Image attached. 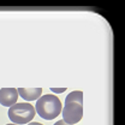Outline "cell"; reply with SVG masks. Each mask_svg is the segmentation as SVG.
<instances>
[{"mask_svg":"<svg viewBox=\"0 0 125 125\" xmlns=\"http://www.w3.org/2000/svg\"><path fill=\"white\" fill-rule=\"evenodd\" d=\"M62 106L60 100L53 94H47L39 97L35 106L36 113L46 120H52L57 118L62 113Z\"/></svg>","mask_w":125,"mask_h":125,"instance_id":"obj_1","label":"cell"},{"mask_svg":"<svg viewBox=\"0 0 125 125\" xmlns=\"http://www.w3.org/2000/svg\"><path fill=\"white\" fill-rule=\"evenodd\" d=\"M35 107L28 102H18L9 108V118L16 125L30 123L35 117Z\"/></svg>","mask_w":125,"mask_h":125,"instance_id":"obj_2","label":"cell"},{"mask_svg":"<svg viewBox=\"0 0 125 125\" xmlns=\"http://www.w3.org/2000/svg\"><path fill=\"white\" fill-rule=\"evenodd\" d=\"M62 120L69 125H75L82 119L83 117V106L75 104V102H70V104H65L64 108L62 109Z\"/></svg>","mask_w":125,"mask_h":125,"instance_id":"obj_3","label":"cell"},{"mask_svg":"<svg viewBox=\"0 0 125 125\" xmlns=\"http://www.w3.org/2000/svg\"><path fill=\"white\" fill-rule=\"evenodd\" d=\"M18 92L15 88H1L0 89V104L5 107H11L17 104Z\"/></svg>","mask_w":125,"mask_h":125,"instance_id":"obj_4","label":"cell"},{"mask_svg":"<svg viewBox=\"0 0 125 125\" xmlns=\"http://www.w3.org/2000/svg\"><path fill=\"white\" fill-rule=\"evenodd\" d=\"M18 95H21L25 101H34L41 97L42 89L41 88H18Z\"/></svg>","mask_w":125,"mask_h":125,"instance_id":"obj_5","label":"cell"},{"mask_svg":"<svg viewBox=\"0 0 125 125\" xmlns=\"http://www.w3.org/2000/svg\"><path fill=\"white\" fill-rule=\"evenodd\" d=\"M70 102H75V104L83 106V93L81 90H76V92L70 93L65 99V104H70Z\"/></svg>","mask_w":125,"mask_h":125,"instance_id":"obj_6","label":"cell"},{"mask_svg":"<svg viewBox=\"0 0 125 125\" xmlns=\"http://www.w3.org/2000/svg\"><path fill=\"white\" fill-rule=\"evenodd\" d=\"M51 92H53V93H57V94H60V93L66 92V88H51Z\"/></svg>","mask_w":125,"mask_h":125,"instance_id":"obj_7","label":"cell"},{"mask_svg":"<svg viewBox=\"0 0 125 125\" xmlns=\"http://www.w3.org/2000/svg\"><path fill=\"white\" fill-rule=\"evenodd\" d=\"M54 125H69V124H66L64 120H58V122H57Z\"/></svg>","mask_w":125,"mask_h":125,"instance_id":"obj_8","label":"cell"},{"mask_svg":"<svg viewBox=\"0 0 125 125\" xmlns=\"http://www.w3.org/2000/svg\"><path fill=\"white\" fill-rule=\"evenodd\" d=\"M28 125H43L41 123H36V122H32V123H28Z\"/></svg>","mask_w":125,"mask_h":125,"instance_id":"obj_9","label":"cell"},{"mask_svg":"<svg viewBox=\"0 0 125 125\" xmlns=\"http://www.w3.org/2000/svg\"><path fill=\"white\" fill-rule=\"evenodd\" d=\"M6 125H16V124H13V123H12V124H6Z\"/></svg>","mask_w":125,"mask_h":125,"instance_id":"obj_10","label":"cell"}]
</instances>
